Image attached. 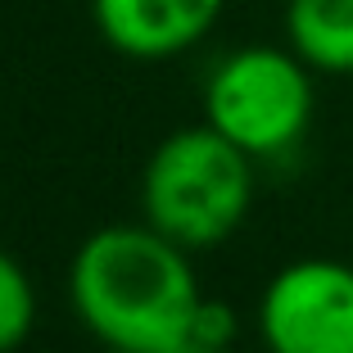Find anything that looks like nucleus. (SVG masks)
<instances>
[{
  "mask_svg": "<svg viewBox=\"0 0 353 353\" xmlns=\"http://www.w3.org/2000/svg\"><path fill=\"white\" fill-rule=\"evenodd\" d=\"M236 335H240V312H236V303L204 294V303H199V312H195V326H190V344L236 349Z\"/></svg>",
  "mask_w": 353,
  "mask_h": 353,
  "instance_id": "8",
  "label": "nucleus"
},
{
  "mask_svg": "<svg viewBox=\"0 0 353 353\" xmlns=\"http://www.w3.org/2000/svg\"><path fill=\"white\" fill-rule=\"evenodd\" d=\"M41 322V294L28 263L0 245V353H19Z\"/></svg>",
  "mask_w": 353,
  "mask_h": 353,
  "instance_id": "7",
  "label": "nucleus"
},
{
  "mask_svg": "<svg viewBox=\"0 0 353 353\" xmlns=\"http://www.w3.org/2000/svg\"><path fill=\"white\" fill-rule=\"evenodd\" d=\"M63 294L73 317L109 353H172L190 344L204 303L195 254L141 222H109L82 236Z\"/></svg>",
  "mask_w": 353,
  "mask_h": 353,
  "instance_id": "1",
  "label": "nucleus"
},
{
  "mask_svg": "<svg viewBox=\"0 0 353 353\" xmlns=\"http://www.w3.org/2000/svg\"><path fill=\"white\" fill-rule=\"evenodd\" d=\"M141 218L190 254L227 245L254 213L259 163L208 123L176 127L141 168Z\"/></svg>",
  "mask_w": 353,
  "mask_h": 353,
  "instance_id": "2",
  "label": "nucleus"
},
{
  "mask_svg": "<svg viewBox=\"0 0 353 353\" xmlns=\"http://www.w3.org/2000/svg\"><path fill=\"white\" fill-rule=\"evenodd\" d=\"M199 109L213 132H222L259 168L290 163L312 132L317 73L290 46H236L204 73Z\"/></svg>",
  "mask_w": 353,
  "mask_h": 353,
  "instance_id": "3",
  "label": "nucleus"
},
{
  "mask_svg": "<svg viewBox=\"0 0 353 353\" xmlns=\"http://www.w3.org/2000/svg\"><path fill=\"white\" fill-rule=\"evenodd\" d=\"M285 46L312 73L353 77V0H285Z\"/></svg>",
  "mask_w": 353,
  "mask_h": 353,
  "instance_id": "6",
  "label": "nucleus"
},
{
  "mask_svg": "<svg viewBox=\"0 0 353 353\" xmlns=\"http://www.w3.org/2000/svg\"><path fill=\"white\" fill-rule=\"evenodd\" d=\"M227 0H91L95 32L136 63H163L195 50L218 28Z\"/></svg>",
  "mask_w": 353,
  "mask_h": 353,
  "instance_id": "5",
  "label": "nucleus"
},
{
  "mask_svg": "<svg viewBox=\"0 0 353 353\" xmlns=\"http://www.w3.org/2000/svg\"><path fill=\"white\" fill-rule=\"evenodd\" d=\"M172 353H236V349H208V344H181V349Z\"/></svg>",
  "mask_w": 353,
  "mask_h": 353,
  "instance_id": "9",
  "label": "nucleus"
},
{
  "mask_svg": "<svg viewBox=\"0 0 353 353\" xmlns=\"http://www.w3.org/2000/svg\"><path fill=\"white\" fill-rule=\"evenodd\" d=\"M254 331L268 353H353V263L331 254L281 263L259 290Z\"/></svg>",
  "mask_w": 353,
  "mask_h": 353,
  "instance_id": "4",
  "label": "nucleus"
}]
</instances>
